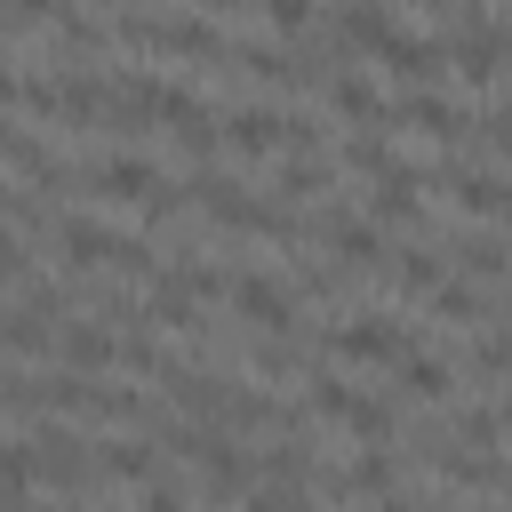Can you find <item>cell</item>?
Wrapping results in <instances>:
<instances>
[{"mask_svg": "<svg viewBox=\"0 0 512 512\" xmlns=\"http://www.w3.org/2000/svg\"><path fill=\"white\" fill-rule=\"evenodd\" d=\"M112 40L128 56H176V64H216V72L232 56V24L208 8H120Z\"/></svg>", "mask_w": 512, "mask_h": 512, "instance_id": "6da1fadb", "label": "cell"}, {"mask_svg": "<svg viewBox=\"0 0 512 512\" xmlns=\"http://www.w3.org/2000/svg\"><path fill=\"white\" fill-rule=\"evenodd\" d=\"M448 72H456L464 88H496V80L512 72V16H480L472 32H456V40H448Z\"/></svg>", "mask_w": 512, "mask_h": 512, "instance_id": "7a4b0ae2", "label": "cell"}, {"mask_svg": "<svg viewBox=\"0 0 512 512\" xmlns=\"http://www.w3.org/2000/svg\"><path fill=\"white\" fill-rule=\"evenodd\" d=\"M328 352H336V360H368V368H400V360H408V320H392V312H352V320L328 328Z\"/></svg>", "mask_w": 512, "mask_h": 512, "instance_id": "3957f363", "label": "cell"}, {"mask_svg": "<svg viewBox=\"0 0 512 512\" xmlns=\"http://www.w3.org/2000/svg\"><path fill=\"white\" fill-rule=\"evenodd\" d=\"M80 184H88L96 200H120V208L136 200V208H144V200H152V192H160L168 176H160V168H152V160H144L136 144H112V152H96V160L80 168Z\"/></svg>", "mask_w": 512, "mask_h": 512, "instance_id": "277c9868", "label": "cell"}, {"mask_svg": "<svg viewBox=\"0 0 512 512\" xmlns=\"http://www.w3.org/2000/svg\"><path fill=\"white\" fill-rule=\"evenodd\" d=\"M32 480H48V488H80L88 472H96V440H80L72 424H32Z\"/></svg>", "mask_w": 512, "mask_h": 512, "instance_id": "5b68a950", "label": "cell"}, {"mask_svg": "<svg viewBox=\"0 0 512 512\" xmlns=\"http://www.w3.org/2000/svg\"><path fill=\"white\" fill-rule=\"evenodd\" d=\"M232 312H240L248 328H264V336H288V328H304V312H296V288H288V280H272V272H232Z\"/></svg>", "mask_w": 512, "mask_h": 512, "instance_id": "8992f818", "label": "cell"}, {"mask_svg": "<svg viewBox=\"0 0 512 512\" xmlns=\"http://www.w3.org/2000/svg\"><path fill=\"white\" fill-rule=\"evenodd\" d=\"M320 488L344 504V496H368V504H384L392 488H400V456L392 448H352L336 472H320Z\"/></svg>", "mask_w": 512, "mask_h": 512, "instance_id": "52a82bcc", "label": "cell"}, {"mask_svg": "<svg viewBox=\"0 0 512 512\" xmlns=\"http://www.w3.org/2000/svg\"><path fill=\"white\" fill-rule=\"evenodd\" d=\"M224 144L240 152V160H272L288 136H280V104H264V96H240V104H224Z\"/></svg>", "mask_w": 512, "mask_h": 512, "instance_id": "ba28073f", "label": "cell"}, {"mask_svg": "<svg viewBox=\"0 0 512 512\" xmlns=\"http://www.w3.org/2000/svg\"><path fill=\"white\" fill-rule=\"evenodd\" d=\"M392 112H400V120H416V136H432L440 152L472 136V112H464L456 96H440V88H400V104H392Z\"/></svg>", "mask_w": 512, "mask_h": 512, "instance_id": "9c48e42d", "label": "cell"}, {"mask_svg": "<svg viewBox=\"0 0 512 512\" xmlns=\"http://www.w3.org/2000/svg\"><path fill=\"white\" fill-rule=\"evenodd\" d=\"M424 168H408V160H392L376 184H368V224H416L424 216Z\"/></svg>", "mask_w": 512, "mask_h": 512, "instance_id": "30bf717a", "label": "cell"}, {"mask_svg": "<svg viewBox=\"0 0 512 512\" xmlns=\"http://www.w3.org/2000/svg\"><path fill=\"white\" fill-rule=\"evenodd\" d=\"M56 360H64L72 376H104V368H120V336H112L104 320H64Z\"/></svg>", "mask_w": 512, "mask_h": 512, "instance_id": "8fae6325", "label": "cell"}, {"mask_svg": "<svg viewBox=\"0 0 512 512\" xmlns=\"http://www.w3.org/2000/svg\"><path fill=\"white\" fill-rule=\"evenodd\" d=\"M200 488H208L216 504H240V496L256 488V448H240V440L224 432V440L200 456Z\"/></svg>", "mask_w": 512, "mask_h": 512, "instance_id": "7c38bea8", "label": "cell"}, {"mask_svg": "<svg viewBox=\"0 0 512 512\" xmlns=\"http://www.w3.org/2000/svg\"><path fill=\"white\" fill-rule=\"evenodd\" d=\"M376 64H392L408 88H440V72H448V40H440V32H400Z\"/></svg>", "mask_w": 512, "mask_h": 512, "instance_id": "4fadbf2b", "label": "cell"}, {"mask_svg": "<svg viewBox=\"0 0 512 512\" xmlns=\"http://www.w3.org/2000/svg\"><path fill=\"white\" fill-rule=\"evenodd\" d=\"M112 224H96V216H80V208H64L56 216V256H64V272H88V264H104L112 256Z\"/></svg>", "mask_w": 512, "mask_h": 512, "instance_id": "5bb4252c", "label": "cell"}, {"mask_svg": "<svg viewBox=\"0 0 512 512\" xmlns=\"http://www.w3.org/2000/svg\"><path fill=\"white\" fill-rule=\"evenodd\" d=\"M328 104H336L344 120H360V128H384V88H376V72H368V64L328 72Z\"/></svg>", "mask_w": 512, "mask_h": 512, "instance_id": "9a60e30c", "label": "cell"}, {"mask_svg": "<svg viewBox=\"0 0 512 512\" xmlns=\"http://www.w3.org/2000/svg\"><path fill=\"white\" fill-rule=\"evenodd\" d=\"M328 184H336V160H328V152H320V160H296V152H288V160H280V176H272V208H288V216H296V208H304L312 192H328Z\"/></svg>", "mask_w": 512, "mask_h": 512, "instance_id": "2e32d148", "label": "cell"}, {"mask_svg": "<svg viewBox=\"0 0 512 512\" xmlns=\"http://www.w3.org/2000/svg\"><path fill=\"white\" fill-rule=\"evenodd\" d=\"M440 280H448V256H440L432 240H400V248H392V288H400V296H432Z\"/></svg>", "mask_w": 512, "mask_h": 512, "instance_id": "e0dca14e", "label": "cell"}, {"mask_svg": "<svg viewBox=\"0 0 512 512\" xmlns=\"http://www.w3.org/2000/svg\"><path fill=\"white\" fill-rule=\"evenodd\" d=\"M256 480H264V488H288V496H304V488L320 480V464H312V448H304V440H272V448L256 456Z\"/></svg>", "mask_w": 512, "mask_h": 512, "instance_id": "ac0fdd59", "label": "cell"}, {"mask_svg": "<svg viewBox=\"0 0 512 512\" xmlns=\"http://www.w3.org/2000/svg\"><path fill=\"white\" fill-rule=\"evenodd\" d=\"M96 472H112V480H152V472H160V456H152V440L112 432V440H96Z\"/></svg>", "mask_w": 512, "mask_h": 512, "instance_id": "d6986e66", "label": "cell"}, {"mask_svg": "<svg viewBox=\"0 0 512 512\" xmlns=\"http://www.w3.org/2000/svg\"><path fill=\"white\" fill-rule=\"evenodd\" d=\"M0 352L40 360V352H56V328H48L40 312H24V304H0Z\"/></svg>", "mask_w": 512, "mask_h": 512, "instance_id": "ffe728a7", "label": "cell"}, {"mask_svg": "<svg viewBox=\"0 0 512 512\" xmlns=\"http://www.w3.org/2000/svg\"><path fill=\"white\" fill-rule=\"evenodd\" d=\"M424 304H432V320H448V328H480V320H488V296H480L472 280H440Z\"/></svg>", "mask_w": 512, "mask_h": 512, "instance_id": "44dd1931", "label": "cell"}, {"mask_svg": "<svg viewBox=\"0 0 512 512\" xmlns=\"http://www.w3.org/2000/svg\"><path fill=\"white\" fill-rule=\"evenodd\" d=\"M456 256H464L472 280H504V272H512V240H504V232H464Z\"/></svg>", "mask_w": 512, "mask_h": 512, "instance_id": "7402d4cb", "label": "cell"}, {"mask_svg": "<svg viewBox=\"0 0 512 512\" xmlns=\"http://www.w3.org/2000/svg\"><path fill=\"white\" fill-rule=\"evenodd\" d=\"M464 368H472V376H512V320H488V328H472V352H464Z\"/></svg>", "mask_w": 512, "mask_h": 512, "instance_id": "603a6c76", "label": "cell"}, {"mask_svg": "<svg viewBox=\"0 0 512 512\" xmlns=\"http://www.w3.org/2000/svg\"><path fill=\"white\" fill-rule=\"evenodd\" d=\"M336 160H344V168H360V176L376 184V176H384V168H392L400 152H392V136H376V128H352V136L336 144Z\"/></svg>", "mask_w": 512, "mask_h": 512, "instance_id": "cb8c5ba5", "label": "cell"}, {"mask_svg": "<svg viewBox=\"0 0 512 512\" xmlns=\"http://www.w3.org/2000/svg\"><path fill=\"white\" fill-rule=\"evenodd\" d=\"M400 392L432 408V400H448V392H456V368H448V360H400Z\"/></svg>", "mask_w": 512, "mask_h": 512, "instance_id": "d4e9b609", "label": "cell"}, {"mask_svg": "<svg viewBox=\"0 0 512 512\" xmlns=\"http://www.w3.org/2000/svg\"><path fill=\"white\" fill-rule=\"evenodd\" d=\"M104 272H120V280H144V288H152V272H160V264H152V240H144V232H120V240H112V256H104Z\"/></svg>", "mask_w": 512, "mask_h": 512, "instance_id": "484cf974", "label": "cell"}, {"mask_svg": "<svg viewBox=\"0 0 512 512\" xmlns=\"http://www.w3.org/2000/svg\"><path fill=\"white\" fill-rule=\"evenodd\" d=\"M448 440H456V448H496V440H504V416H496V408H456V416H448Z\"/></svg>", "mask_w": 512, "mask_h": 512, "instance_id": "4316f807", "label": "cell"}, {"mask_svg": "<svg viewBox=\"0 0 512 512\" xmlns=\"http://www.w3.org/2000/svg\"><path fill=\"white\" fill-rule=\"evenodd\" d=\"M256 16H264V24H272V32H280V40H288V48H296V40H304V32H320V16H312V8H304V0H264V8H256Z\"/></svg>", "mask_w": 512, "mask_h": 512, "instance_id": "83f0119b", "label": "cell"}, {"mask_svg": "<svg viewBox=\"0 0 512 512\" xmlns=\"http://www.w3.org/2000/svg\"><path fill=\"white\" fill-rule=\"evenodd\" d=\"M472 136H480L488 152H512V96H496V104H480V112H472Z\"/></svg>", "mask_w": 512, "mask_h": 512, "instance_id": "f1b7e54d", "label": "cell"}, {"mask_svg": "<svg viewBox=\"0 0 512 512\" xmlns=\"http://www.w3.org/2000/svg\"><path fill=\"white\" fill-rule=\"evenodd\" d=\"M184 208H192V192H184V176H168V184H160V192H152V200H144V224H152V232H160V224H176V216H184Z\"/></svg>", "mask_w": 512, "mask_h": 512, "instance_id": "f546056e", "label": "cell"}, {"mask_svg": "<svg viewBox=\"0 0 512 512\" xmlns=\"http://www.w3.org/2000/svg\"><path fill=\"white\" fill-rule=\"evenodd\" d=\"M24 480H32V448L24 440H0V504L24 496Z\"/></svg>", "mask_w": 512, "mask_h": 512, "instance_id": "4dcf8cb0", "label": "cell"}, {"mask_svg": "<svg viewBox=\"0 0 512 512\" xmlns=\"http://www.w3.org/2000/svg\"><path fill=\"white\" fill-rule=\"evenodd\" d=\"M240 512H296V496H288V488H264V480H256V488L240 496Z\"/></svg>", "mask_w": 512, "mask_h": 512, "instance_id": "1f68e13d", "label": "cell"}, {"mask_svg": "<svg viewBox=\"0 0 512 512\" xmlns=\"http://www.w3.org/2000/svg\"><path fill=\"white\" fill-rule=\"evenodd\" d=\"M0 280H32V264H24V240L0 224Z\"/></svg>", "mask_w": 512, "mask_h": 512, "instance_id": "d6a6232c", "label": "cell"}, {"mask_svg": "<svg viewBox=\"0 0 512 512\" xmlns=\"http://www.w3.org/2000/svg\"><path fill=\"white\" fill-rule=\"evenodd\" d=\"M144 512H192V504H184L176 488H144Z\"/></svg>", "mask_w": 512, "mask_h": 512, "instance_id": "836d02e7", "label": "cell"}, {"mask_svg": "<svg viewBox=\"0 0 512 512\" xmlns=\"http://www.w3.org/2000/svg\"><path fill=\"white\" fill-rule=\"evenodd\" d=\"M16 96H24V72H16V64H8V56H0V112H8V104H16Z\"/></svg>", "mask_w": 512, "mask_h": 512, "instance_id": "e575fe53", "label": "cell"}, {"mask_svg": "<svg viewBox=\"0 0 512 512\" xmlns=\"http://www.w3.org/2000/svg\"><path fill=\"white\" fill-rule=\"evenodd\" d=\"M0 512H48V504H32V496H8V504H0Z\"/></svg>", "mask_w": 512, "mask_h": 512, "instance_id": "d590c367", "label": "cell"}, {"mask_svg": "<svg viewBox=\"0 0 512 512\" xmlns=\"http://www.w3.org/2000/svg\"><path fill=\"white\" fill-rule=\"evenodd\" d=\"M368 512H416V504H408V496H384V504H368Z\"/></svg>", "mask_w": 512, "mask_h": 512, "instance_id": "8d00e7d4", "label": "cell"}, {"mask_svg": "<svg viewBox=\"0 0 512 512\" xmlns=\"http://www.w3.org/2000/svg\"><path fill=\"white\" fill-rule=\"evenodd\" d=\"M8 200H16V184H0V216H8Z\"/></svg>", "mask_w": 512, "mask_h": 512, "instance_id": "74e56055", "label": "cell"}, {"mask_svg": "<svg viewBox=\"0 0 512 512\" xmlns=\"http://www.w3.org/2000/svg\"><path fill=\"white\" fill-rule=\"evenodd\" d=\"M496 416H504V432H512V400H504V408H496Z\"/></svg>", "mask_w": 512, "mask_h": 512, "instance_id": "f35d334b", "label": "cell"}, {"mask_svg": "<svg viewBox=\"0 0 512 512\" xmlns=\"http://www.w3.org/2000/svg\"><path fill=\"white\" fill-rule=\"evenodd\" d=\"M296 512H320V504H312V496H296Z\"/></svg>", "mask_w": 512, "mask_h": 512, "instance_id": "ab89813d", "label": "cell"}, {"mask_svg": "<svg viewBox=\"0 0 512 512\" xmlns=\"http://www.w3.org/2000/svg\"><path fill=\"white\" fill-rule=\"evenodd\" d=\"M504 240H512V216H504Z\"/></svg>", "mask_w": 512, "mask_h": 512, "instance_id": "60d3db41", "label": "cell"}, {"mask_svg": "<svg viewBox=\"0 0 512 512\" xmlns=\"http://www.w3.org/2000/svg\"><path fill=\"white\" fill-rule=\"evenodd\" d=\"M448 512H456V504H448Z\"/></svg>", "mask_w": 512, "mask_h": 512, "instance_id": "b9f144b4", "label": "cell"}]
</instances>
